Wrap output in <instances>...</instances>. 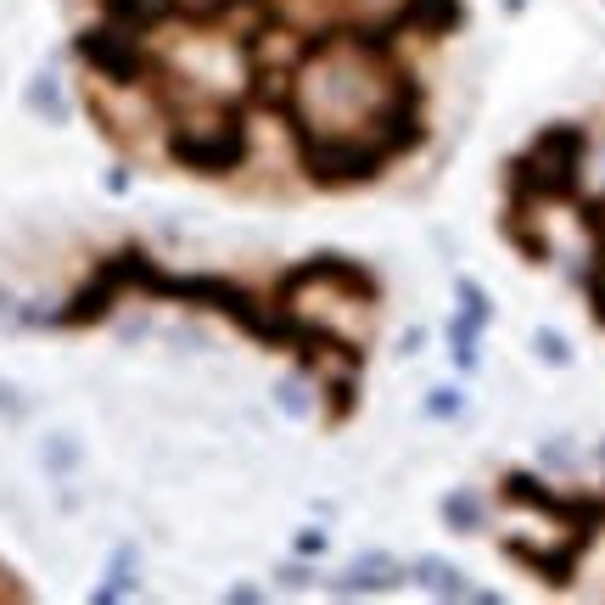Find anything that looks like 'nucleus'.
<instances>
[{
	"mask_svg": "<svg viewBox=\"0 0 605 605\" xmlns=\"http://www.w3.org/2000/svg\"><path fill=\"white\" fill-rule=\"evenodd\" d=\"M443 527L460 538H477L482 527H488V505L477 499V488H454L443 493Z\"/></svg>",
	"mask_w": 605,
	"mask_h": 605,
	"instance_id": "nucleus-3",
	"label": "nucleus"
},
{
	"mask_svg": "<svg viewBox=\"0 0 605 605\" xmlns=\"http://www.w3.org/2000/svg\"><path fill=\"white\" fill-rule=\"evenodd\" d=\"M404 583V566L393 561V555H381V549H370V555H359L353 566H342L337 577V594H387Z\"/></svg>",
	"mask_w": 605,
	"mask_h": 605,
	"instance_id": "nucleus-1",
	"label": "nucleus"
},
{
	"mask_svg": "<svg viewBox=\"0 0 605 605\" xmlns=\"http://www.w3.org/2000/svg\"><path fill=\"white\" fill-rule=\"evenodd\" d=\"M29 107H34L40 118H51V124H62V118H68V101H62V85L51 79V73H40V79L29 85Z\"/></svg>",
	"mask_w": 605,
	"mask_h": 605,
	"instance_id": "nucleus-5",
	"label": "nucleus"
},
{
	"mask_svg": "<svg viewBox=\"0 0 605 605\" xmlns=\"http://www.w3.org/2000/svg\"><path fill=\"white\" fill-rule=\"evenodd\" d=\"M73 460H79V449H73L68 437H51V449H45V465H51V471H68Z\"/></svg>",
	"mask_w": 605,
	"mask_h": 605,
	"instance_id": "nucleus-9",
	"label": "nucleus"
},
{
	"mask_svg": "<svg viewBox=\"0 0 605 605\" xmlns=\"http://www.w3.org/2000/svg\"><path fill=\"white\" fill-rule=\"evenodd\" d=\"M0 409H6V415H12V409H17V393H12V387H6V381H0Z\"/></svg>",
	"mask_w": 605,
	"mask_h": 605,
	"instance_id": "nucleus-12",
	"label": "nucleus"
},
{
	"mask_svg": "<svg viewBox=\"0 0 605 605\" xmlns=\"http://www.w3.org/2000/svg\"><path fill=\"white\" fill-rule=\"evenodd\" d=\"M454 297H460V314H465L471 325H488V320H493V297L482 292L477 281H454Z\"/></svg>",
	"mask_w": 605,
	"mask_h": 605,
	"instance_id": "nucleus-7",
	"label": "nucleus"
},
{
	"mask_svg": "<svg viewBox=\"0 0 605 605\" xmlns=\"http://www.w3.org/2000/svg\"><path fill=\"white\" fill-rule=\"evenodd\" d=\"M600 465H605V449H600Z\"/></svg>",
	"mask_w": 605,
	"mask_h": 605,
	"instance_id": "nucleus-13",
	"label": "nucleus"
},
{
	"mask_svg": "<svg viewBox=\"0 0 605 605\" xmlns=\"http://www.w3.org/2000/svg\"><path fill=\"white\" fill-rule=\"evenodd\" d=\"M309 566H281V583H286V589H303V583H309Z\"/></svg>",
	"mask_w": 605,
	"mask_h": 605,
	"instance_id": "nucleus-11",
	"label": "nucleus"
},
{
	"mask_svg": "<svg viewBox=\"0 0 605 605\" xmlns=\"http://www.w3.org/2000/svg\"><path fill=\"white\" fill-rule=\"evenodd\" d=\"M460 409H465L460 387H432V393H426V415H437V421H454Z\"/></svg>",
	"mask_w": 605,
	"mask_h": 605,
	"instance_id": "nucleus-8",
	"label": "nucleus"
},
{
	"mask_svg": "<svg viewBox=\"0 0 605 605\" xmlns=\"http://www.w3.org/2000/svg\"><path fill=\"white\" fill-rule=\"evenodd\" d=\"M449 348H454V365H460V370H477V359H482V325H471L460 314V320L449 325Z\"/></svg>",
	"mask_w": 605,
	"mask_h": 605,
	"instance_id": "nucleus-4",
	"label": "nucleus"
},
{
	"mask_svg": "<svg viewBox=\"0 0 605 605\" xmlns=\"http://www.w3.org/2000/svg\"><path fill=\"white\" fill-rule=\"evenodd\" d=\"M415 583H421L426 594H443V600H477V583H465V572H460V566L437 561V555L415 561Z\"/></svg>",
	"mask_w": 605,
	"mask_h": 605,
	"instance_id": "nucleus-2",
	"label": "nucleus"
},
{
	"mask_svg": "<svg viewBox=\"0 0 605 605\" xmlns=\"http://www.w3.org/2000/svg\"><path fill=\"white\" fill-rule=\"evenodd\" d=\"M320 549H325L320 527H303V533H297V555H320Z\"/></svg>",
	"mask_w": 605,
	"mask_h": 605,
	"instance_id": "nucleus-10",
	"label": "nucleus"
},
{
	"mask_svg": "<svg viewBox=\"0 0 605 605\" xmlns=\"http://www.w3.org/2000/svg\"><path fill=\"white\" fill-rule=\"evenodd\" d=\"M533 353L544 359L549 370H566V365H572V342H566L555 325H538V331H533Z\"/></svg>",
	"mask_w": 605,
	"mask_h": 605,
	"instance_id": "nucleus-6",
	"label": "nucleus"
}]
</instances>
